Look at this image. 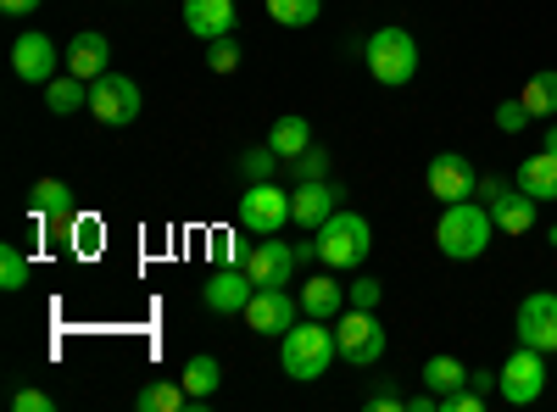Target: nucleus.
Wrapping results in <instances>:
<instances>
[{
  "instance_id": "1",
  "label": "nucleus",
  "mask_w": 557,
  "mask_h": 412,
  "mask_svg": "<svg viewBox=\"0 0 557 412\" xmlns=\"http://www.w3.org/2000/svg\"><path fill=\"white\" fill-rule=\"evenodd\" d=\"M491 240H496V217H491L485 201H451V207H441L435 246H441L446 262H474V257L491 251Z\"/></svg>"
},
{
  "instance_id": "2",
  "label": "nucleus",
  "mask_w": 557,
  "mask_h": 412,
  "mask_svg": "<svg viewBox=\"0 0 557 412\" xmlns=\"http://www.w3.org/2000/svg\"><path fill=\"white\" fill-rule=\"evenodd\" d=\"M341 357V346H335V329H330V317H296V324L278 335V369H285L290 379H301V385H312V379H323L330 374V362Z\"/></svg>"
},
{
  "instance_id": "3",
  "label": "nucleus",
  "mask_w": 557,
  "mask_h": 412,
  "mask_svg": "<svg viewBox=\"0 0 557 412\" xmlns=\"http://www.w3.org/2000/svg\"><path fill=\"white\" fill-rule=\"evenodd\" d=\"M362 62H368V78H374V84L401 89V84H412V78H418V39H412L401 23H385V28L368 34Z\"/></svg>"
},
{
  "instance_id": "4",
  "label": "nucleus",
  "mask_w": 557,
  "mask_h": 412,
  "mask_svg": "<svg viewBox=\"0 0 557 412\" xmlns=\"http://www.w3.org/2000/svg\"><path fill=\"white\" fill-rule=\"evenodd\" d=\"M368 251H374V228H368V217L362 212H335L330 223L318 228V257H323V267H335V273H346V267H362L368 262Z\"/></svg>"
},
{
  "instance_id": "5",
  "label": "nucleus",
  "mask_w": 557,
  "mask_h": 412,
  "mask_svg": "<svg viewBox=\"0 0 557 412\" xmlns=\"http://www.w3.org/2000/svg\"><path fill=\"white\" fill-rule=\"evenodd\" d=\"M89 117L107 128H128L139 117V84L117 67H107L96 84H89Z\"/></svg>"
},
{
  "instance_id": "6",
  "label": "nucleus",
  "mask_w": 557,
  "mask_h": 412,
  "mask_svg": "<svg viewBox=\"0 0 557 412\" xmlns=\"http://www.w3.org/2000/svg\"><path fill=\"white\" fill-rule=\"evenodd\" d=\"M496 390H502L507 407H530V401H541V390H546V351L519 346V351L496 369Z\"/></svg>"
},
{
  "instance_id": "7",
  "label": "nucleus",
  "mask_w": 557,
  "mask_h": 412,
  "mask_svg": "<svg viewBox=\"0 0 557 412\" xmlns=\"http://www.w3.org/2000/svg\"><path fill=\"white\" fill-rule=\"evenodd\" d=\"M335 346H341V357L351 362V369H374V362L385 357V329H380V317L362 312V307H346V317L335 324Z\"/></svg>"
},
{
  "instance_id": "8",
  "label": "nucleus",
  "mask_w": 557,
  "mask_h": 412,
  "mask_svg": "<svg viewBox=\"0 0 557 412\" xmlns=\"http://www.w3.org/2000/svg\"><path fill=\"white\" fill-rule=\"evenodd\" d=\"M290 223V190H278L273 178H257V185H246L240 196V228L246 235H278V228Z\"/></svg>"
},
{
  "instance_id": "9",
  "label": "nucleus",
  "mask_w": 557,
  "mask_h": 412,
  "mask_svg": "<svg viewBox=\"0 0 557 412\" xmlns=\"http://www.w3.org/2000/svg\"><path fill=\"white\" fill-rule=\"evenodd\" d=\"M424 190H430L441 207L474 201V196H480V173H474V162L462 157V151H441V157L424 167Z\"/></svg>"
},
{
  "instance_id": "10",
  "label": "nucleus",
  "mask_w": 557,
  "mask_h": 412,
  "mask_svg": "<svg viewBox=\"0 0 557 412\" xmlns=\"http://www.w3.org/2000/svg\"><path fill=\"white\" fill-rule=\"evenodd\" d=\"M62 67H67V51H57L51 34H39V28L17 34V45H12V73H17L23 84H39V89H45Z\"/></svg>"
},
{
  "instance_id": "11",
  "label": "nucleus",
  "mask_w": 557,
  "mask_h": 412,
  "mask_svg": "<svg viewBox=\"0 0 557 412\" xmlns=\"http://www.w3.org/2000/svg\"><path fill=\"white\" fill-rule=\"evenodd\" d=\"M240 317H246V329H257V335H285L301 317V307H296V296L285 285H257V296L246 301Z\"/></svg>"
},
{
  "instance_id": "12",
  "label": "nucleus",
  "mask_w": 557,
  "mask_h": 412,
  "mask_svg": "<svg viewBox=\"0 0 557 412\" xmlns=\"http://www.w3.org/2000/svg\"><path fill=\"white\" fill-rule=\"evenodd\" d=\"M519 346H535V351H557V296L552 290H530L519 301Z\"/></svg>"
},
{
  "instance_id": "13",
  "label": "nucleus",
  "mask_w": 557,
  "mask_h": 412,
  "mask_svg": "<svg viewBox=\"0 0 557 412\" xmlns=\"http://www.w3.org/2000/svg\"><path fill=\"white\" fill-rule=\"evenodd\" d=\"M335 212H341V190L330 178H296V190H290V223L296 228H323Z\"/></svg>"
},
{
  "instance_id": "14",
  "label": "nucleus",
  "mask_w": 557,
  "mask_h": 412,
  "mask_svg": "<svg viewBox=\"0 0 557 412\" xmlns=\"http://www.w3.org/2000/svg\"><path fill=\"white\" fill-rule=\"evenodd\" d=\"M296 246H285V240H273V235H262L251 251H246V273L257 285H290L296 279Z\"/></svg>"
},
{
  "instance_id": "15",
  "label": "nucleus",
  "mask_w": 557,
  "mask_h": 412,
  "mask_svg": "<svg viewBox=\"0 0 557 412\" xmlns=\"http://www.w3.org/2000/svg\"><path fill=\"white\" fill-rule=\"evenodd\" d=\"M257 296V279L246 267H218L212 279L201 285V301L212 307V312H246V301Z\"/></svg>"
},
{
  "instance_id": "16",
  "label": "nucleus",
  "mask_w": 557,
  "mask_h": 412,
  "mask_svg": "<svg viewBox=\"0 0 557 412\" xmlns=\"http://www.w3.org/2000/svg\"><path fill=\"white\" fill-rule=\"evenodd\" d=\"M107 67H112V39H107V34H96V28L73 34V45H67V73H73V78H84V84H96Z\"/></svg>"
},
{
  "instance_id": "17",
  "label": "nucleus",
  "mask_w": 557,
  "mask_h": 412,
  "mask_svg": "<svg viewBox=\"0 0 557 412\" xmlns=\"http://www.w3.org/2000/svg\"><path fill=\"white\" fill-rule=\"evenodd\" d=\"M235 0H184V28H190L196 39H223V34H235Z\"/></svg>"
},
{
  "instance_id": "18",
  "label": "nucleus",
  "mask_w": 557,
  "mask_h": 412,
  "mask_svg": "<svg viewBox=\"0 0 557 412\" xmlns=\"http://www.w3.org/2000/svg\"><path fill=\"white\" fill-rule=\"evenodd\" d=\"M535 196H524L519 185L513 190H507V196H496L491 201V217H496V228H502V235H530V228H535Z\"/></svg>"
},
{
  "instance_id": "19",
  "label": "nucleus",
  "mask_w": 557,
  "mask_h": 412,
  "mask_svg": "<svg viewBox=\"0 0 557 412\" xmlns=\"http://www.w3.org/2000/svg\"><path fill=\"white\" fill-rule=\"evenodd\" d=\"M301 312L307 317H341L346 312V285L318 273V279H301Z\"/></svg>"
},
{
  "instance_id": "20",
  "label": "nucleus",
  "mask_w": 557,
  "mask_h": 412,
  "mask_svg": "<svg viewBox=\"0 0 557 412\" xmlns=\"http://www.w3.org/2000/svg\"><path fill=\"white\" fill-rule=\"evenodd\" d=\"M519 190L535 196V201H557V151H535L524 167H519Z\"/></svg>"
},
{
  "instance_id": "21",
  "label": "nucleus",
  "mask_w": 557,
  "mask_h": 412,
  "mask_svg": "<svg viewBox=\"0 0 557 412\" xmlns=\"http://www.w3.org/2000/svg\"><path fill=\"white\" fill-rule=\"evenodd\" d=\"M268 146L278 151V162H296V157L312 146V123H307V117H296V112L273 117V128H268Z\"/></svg>"
},
{
  "instance_id": "22",
  "label": "nucleus",
  "mask_w": 557,
  "mask_h": 412,
  "mask_svg": "<svg viewBox=\"0 0 557 412\" xmlns=\"http://www.w3.org/2000/svg\"><path fill=\"white\" fill-rule=\"evenodd\" d=\"M184 390H190V407L201 412L207 401H212V390L223 385V369H218V357H190L184 362V379H178Z\"/></svg>"
},
{
  "instance_id": "23",
  "label": "nucleus",
  "mask_w": 557,
  "mask_h": 412,
  "mask_svg": "<svg viewBox=\"0 0 557 412\" xmlns=\"http://www.w3.org/2000/svg\"><path fill=\"white\" fill-rule=\"evenodd\" d=\"M45 107H51L57 117H73L78 107H89V84L73 78V73H57L51 84H45Z\"/></svg>"
},
{
  "instance_id": "24",
  "label": "nucleus",
  "mask_w": 557,
  "mask_h": 412,
  "mask_svg": "<svg viewBox=\"0 0 557 412\" xmlns=\"http://www.w3.org/2000/svg\"><path fill=\"white\" fill-rule=\"evenodd\" d=\"M28 212H39V217H73V190L62 185V178H39V185L28 190Z\"/></svg>"
},
{
  "instance_id": "25",
  "label": "nucleus",
  "mask_w": 557,
  "mask_h": 412,
  "mask_svg": "<svg viewBox=\"0 0 557 412\" xmlns=\"http://www.w3.org/2000/svg\"><path fill=\"white\" fill-rule=\"evenodd\" d=\"M469 379H474V374L462 369L457 357H430V362H424V385H430L435 396H451V390H462Z\"/></svg>"
},
{
  "instance_id": "26",
  "label": "nucleus",
  "mask_w": 557,
  "mask_h": 412,
  "mask_svg": "<svg viewBox=\"0 0 557 412\" xmlns=\"http://www.w3.org/2000/svg\"><path fill=\"white\" fill-rule=\"evenodd\" d=\"M519 101L530 107V117H546V123H552V117H557V73H552V67L535 73V78L524 84V96H519Z\"/></svg>"
},
{
  "instance_id": "27",
  "label": "nucleus",
  "mask_w": 557,
  "mask_h": 412,
  "mask_svg": "<svg viewBox=\"0 0 557 412\" xmlns=\"http://www.w3.org/2000/svg\"><path fill=\"white\" fill-rule=\"evenodd\" d=\"M134 407H139V412H178V407H190V390L173 385V379H162V385H146V390H139Z\"/></svg>"
},
{
  "instance_id": "28",
  "label": "nucleus",
  "mask_w": 557,
  "mask_h": 412,
  "mask_svg": "<svg viewBox=\"0 0 557 412\" xmlns=\"http://www.w3.org/2000/svg\"><path fill=\"white\" fill-rule=\"evenodd\" d=\"M262 7H268V17L278 28H307V23H318L323 0H262Z\"/></svg>"
},
{
  "instance_id": "29",
  "label": "nucleus",
  "mask_w": 557,
  "mask_h": 412,
  "mask_svg": "<svg viewBox=\"0 0 557 412\" xmlns=\"http://www.w3.org/2000/svg\"><path fill=\"white\" fill-rule=\"evenodd\" d=\"M28 285V257L17 251V246H0V290H23Z\"/></svg>"
},
{
  "instance_id": "30",
  "label": "nucleus",
  "mask_w": 557,
  "mask_h": 412,
  "mask_svg": "<svg viewBox=\"0 0 557 412\" xmlns=\"http://www.w3.org/2000/svg\"><path fill=\"white\" fill-rule=\"evenodd\" d=\"M207 67H212V73H235V67H240V45H235V34H223V39L207 45Z\"/></svg>"
},
{
  "instance_id": "31",
  "label": "nucleus",
  "mask_w": 557,
  "mask_h": 412,
  "mask_svg": "<svg viewBox=\"0 0 557 412\" xmlns=\"http://www.w3.org/2000/svg\"><path fill=\"white\" fill-rule=\"evenodd\" d=\"M240 173H246V185H257V178H273V173H278V151H273V146L246 151V157H240Z\"/></svg>"
},
{
  "instance_id": "32",
  "label": "nucleus",
  "mask_w": 557,
  "mask_h": 412,
  "mask_svg": "<svg viewBox=\"0 0 557 412\" xmlns=\"http://www.w3.org/2000/svg\"><path fill=\"white\" fill-rule=\"evenodd\" d=\"M380 296H385L380 279H351V285H346V307H362V312H374Z\"/></svg>"
},
{
  "instance_id": "33",
  "label": "nucleus",
  "mask_w": 557,
  "mask_h": 412,
  "mask_svg": "<svg viewBox=\"0 0 557 412\" xmlns=\"http://www.w3.org/2000/svg\"><path fill=\"white\" fill-rule=\"evenodd\" d=\"M73 251H84V257L101 251V223H96V217H78V223H73Z\"/></svg>"
},
{
  "instance_id": "34",
  "label": "nucleus",
  "mask_w": 557,
  "mask_h": 412,
  "mask_svg": "<svg viewBox=\"0 0 557 412\" xmlns=\"http://www.w3.org/2000/svg\"><path fill=\"white\" fill-rule=\"evenodd\" d=\"M524 123H530V107H524V101H502V107H496V128H502V134H519Z\"/></svg>"
},
{
  "instance_id": "35",
  "label": "nucleus",
  "mask_w": 557,
  "mask_h": 412,
  "mask_svg": "<svg viewBox=\"0 0 557 412\" xmlns=\"http://www.w3.org/2000/svg\"><path fill=\"white\" fill-rule=\"evenodd\" d=\"M296 178H330V151H312V146H307V151L296 157Z\"/></svg>"
},
{
  "instance_id": "36",
  "label": "nucleus",
  "mask_w": 557,
  "mask_h": 412,
  "mask_svg": "<svg viewBox=\"0 0 557 412\" xmlns=\"http://www.w3.org/2000/svg\"><path fill=\"white\" fill-rule=\"evenodd\" d=\"M12 407H17V412H51L57 401L45 396V390H17V396H12Z\"/></svg>"
},
{
  "instance_id": "37",
  "label": "nucleus",
  "mask_w": 557,
  "mask_h": 412,
  "mask_svg": "<svg viewBox=\"0 0 557 412\" xmlns=\"http://www.w3.org/2000/svg\"><path fill=\"white\" fill-rule=\"evenodd\" d=\"M368 407H374V412H396V407H407L396 390H380V396H368Z\"/></svg>"
},
{
  "instance_id": "38",
  "label": "nucleus",
  "mask_w": 557,
  "mask_h": 412,
  "mask_svg": "<svg viewBox=\"0 0 557 412\" xmlns=\"http://www.w3.org/2000/svg\"><path fill=\"white\" fill-rule=\"evenodd\" d=\"M0 12H7V17H28V12H39V0H0Z\"/></svg>"
},
{
  "instance_id": "39",
  "label": "nucleus",
  "mask_w": 557,
  "mask_h": 412,
  "mask_svg": "<svg viewBox=\"0 0 557 412\" xmlns=\"http://www.w3.org/2000/svg\"><path fill=\"white\" fill-rule=\"evenodd\" d=\"M496 196H507V185H502V178H480V201L491 207Z\"/></svg>"
},
{
  "instance_id": "40",
  "label": "nucleus",
  "mask_w": 557,
  "mask_h": 412,
  "mask_svg": "<svg viewBox=\"0 0 557 412\" xmlns=\"http://www.w3.org/2000/svg\"><path fill=\"white\" fill-rule=\"evenodd\" d=\"M296 262H323V257H318V240H301V246H296Z\"/></svg>"
},
{
  "instance_id": "41",
  "label": "nucleus",
  "mask_w": 557,
  "mask_h": 412,
  "mask_svg": "<svg viewBox=\"0 0 557 412\" xmlns=\"http://www.w3.org/2000/svg\"><path fill=\"white\" fill-rule=\"evenodd\" d=\"M546 151H557V117L546 123Z\"/></svg>"
}]
</instances>
